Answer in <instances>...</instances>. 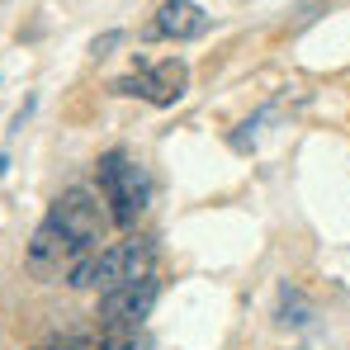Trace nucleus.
Instances as JSON below:
<instances>
[{"instance_id": "nucleus-1", "label": "nucleus", "mask_w": 350, "mask_h": 350, "mask_svg": "<svg viewBox=\"0 0 350 350\" xmlns=\"http://www.w3.org/2000/svg\"><path fill=\"white\" fill-rule=\"evenodd\" d=\"M48 223L62 232L71 260H81V256H95V246L105 241V232H109V208H105L100 189L71 185V189L57 194V204L48 208Z\"/></svg>"}, {"instance_id": "nucleus-2", "label": "nucleus", "mask_w": 350, "mask_h": 350, "mask_svg": "<svg viewBox=\"0 0 350 350\" xmlns=\"http://www.w3.org/2000/svg\"><path fill=\"white\" fill-rule=\"evenodd\" d=\"M100 199H105L114 228H133L137 213L147 208V175H142V166L128 161L123 152H105L100 157Z\"/></svg>"}, {"instance_id": "nucleus-3", "label": "nucleus", "mask_w": 350, "mask_h": 350, "mask_svg": "<svg viewBox=\"0 0 350 350\" xmlns=\"http://www.w3.org/2000/svg\"><path fill=\"white\" fill-rule=\"evenodd\" d=\"M152 275H157V241L152 237H123L114 246L95 251V289L100 293L152 280Z\"/></svg>"}, {"instance_id": "nucleus-4", "label": "nucleus", "mask_w": 350, "mask_h": 350, "mask_svg": "<svg viewBox=\"0 0 350 350\" xmlns=\"http://www.w3.org/2000/svg\"><path fill=\"white\" fill-rule=\"evenodd\" d=\"M161 284L157 275L152 280H137V284H123V289L100 293V327H142V317L157 308Z\"/></svg>"}, {"instance_id": "nucleus-5", "label": "nucleus", "mask_w": 350, "mask_h": 350, "mask_svg": "<svg viewBox=\"0 0 350 350\" xmlns=\"http://www.w3.org/2000/svg\"><path fill=\"white\" fill-rule=\"evenodd\" d=\"M208 33V14L194 0H166L157 10V24H147V38H199Z\"/></svg>"}, {"instance_id": "nucleus-6", "label": "nucleus", "mask_w": 350, "mask_h": 350, "mask_svg": "<svg viewBox=\"0 0 350 350\" xmlns=\"http://www.w3.org/2000/svg\"><path fill=\"white\" fill-rule=\"evenodd\" d=\"M142 76H147V105H175L185 90H189V66L180 57H166V62H152V66H142Z\"/></svg>"}, {"instance_id": "nucleus-7", "label": "nucleus", "mask_w": 350, "mask_h": 350, "mask_svg": "<svg viewBox=\"0 0 350 350\" xmlns=\"http://www.w3.org/2000/svg\"><path fill=\"white\" fill-rule=\"evenodd\" d=\"M62 260H71V251H66L62 232L43 218L38 232H33V241H29V265H33V270H57Z\"/></svg>"}, {"instance_id": "nucleus-8", "label": "nucleus", "mask_w": 350, "mask_h": 350, "mask_svg": "<svg viewBox=\"0 0 350 350\" xmlns=\"http://www.w3.org/2000/svg\"><path fill=\"white\" fill-rule=\"evenodd\" d=\"M100 350H152V341L137 327H105L100 332Z\"/></svg>"}, {"instance_id": "nucleus-9", "label": "nucleus", "mask_w": 350, "mask_h": 350, "mask_svg": "<svg viewBox=\"0 0 350 350\" xmlns=\"http://www.w3.org/2000/svg\"><path fill=\"white\" fill-rule=\"evenodd\" d=\"M118 43H123V33H105V38L90 43V53H95V57H109V48H118Z\"/></svg>"}, {"instance_id": "nucleus-10", "label": "nucleus", "mask_w": 350, "mask_h": 350, "mask_svg": "<svg viewBox=\"0 0 350 350\" xmlns=\"http://www.w3.org/2000/svg\"><path fill=\"white\" fill-rule=\"evenodd\" d=\"M53 350H90V346H53ZM95 350H100V346H95Z\"/></svg>"}, {"instance_id": "nucleus-11", "label": "nucleus", "mask_w": 350, "mask_h": 350, "mask_svg": "<svg viewBox=\"0 0 350 350\" xmlns=\"http://www.w3.org/2000/svg\"><path fill=\"white\" fill-rule=\"evenodd\" d=\"M5 171H10V157H0V175H5Z\"/></svg>"}]
</instances>
